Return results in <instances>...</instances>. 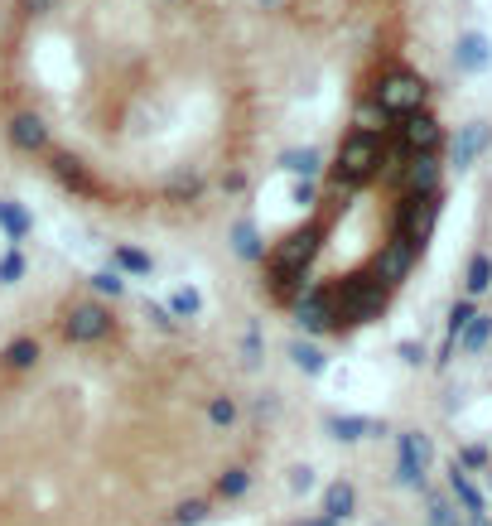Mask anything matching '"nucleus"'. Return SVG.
Instances as JSON below:
<instances>
[{
    "label": "nucleus",
    "mask_w": 492,
    "mask_h": 526,
    "mask_svg": "<svg viewBox=\"0 0 492 526\" xmlns=\"http://www.w3.org/2000/svg\"><path fill=\"white\" fill-rule=\"evenodd\" d=\"M266 136L242 0H0V140L87 213L203 227L256 184Z\"/></svg>",
    "instance_id": "nucleus-2"
},
{
    "label": "nucleus",
    "mask_w": 492,
    "mask_h": 526,
    "mask_svg": "<svg viewBox=\"0 0 492 526\" xmlns=\"http://www.w3.org/2000/svg\"><path fill=\"white\" fill-rule=\"evenodd\" d=\"M357 87L314 203L266 276L280 309L314 333H343L382 314L439 213L444 140L425 83L401 58H372Z\"/></svg>",
    "instance_id": "nucleus-3"
},
{
    "label": "nucleus",
    "mask_w": 492,
    "mask_h": 526,
    "mask_svg": "<svg viewBox=\"0 0 492 526\" xmlns=\"http://www.w3.org/2000/svg\"><path fill=\"white\" fill-rule=\"evenodd\" d=\"M492 343V314H478V324L468 333V348H488Z\"/></svg>",
    "instance_id": "nucleus-5"
},
{
    "label": "nucleus",
    "mask_w": 492,
    "mask_h": 526,
    "mask_svg": "<svg viewBox=\"0 0 492 526\" xmlns=\"http://www.w3.org/2000/svg\"><path fill=\"white\" fill-rule=\"evenodd\" d=\"M271 411L256 358L184 309L68 285L0 338V526H208Z\"/></svg>",
    "instance_id": "nucleus-1"
},
{
    "label": "nucleus",
    "mask_w": 492,
    "mask_h": 526,
    "mask_svg": "<svg viewBox=\"0 0 492 526\" xmlns=\"http://www.w3.org/2000/svg\"><path fill=\"white\" fill-rule=\"evenodd\" d=\"M246 15L271 20L275 29L309 39V44H338L353 34H382L386 10L396 0H242Z\"/></svg>",
    "instance_id": "nucleus-4"
}]
</instances>
